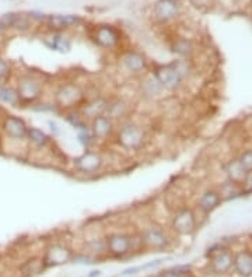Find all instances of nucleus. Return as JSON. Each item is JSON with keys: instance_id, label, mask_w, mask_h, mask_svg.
<instances>
[{"instance_id": "4", "label": "nucleus", "mask_w": 252, "mask_h": 277, "mask_svg": "<svg viewBox=\"0 0 252 277\" xmlns=\"http://www.w3.org/2000/svg\"><path fill=\"white\" fill-rule=\"evenodd\" d=\"M107 253L111 258L122 259L132 255L137 248H144L139 234H131L125 231H111L104 235Z\"/></svg>"}, {"instance_id": "10", "label": "nucleus", "mask_w": 252, "mask_h": 277, "mask_svg": "<svg viewBox=\"0 0 252 277\" xmlns=\"http://www.w3.org/2000/svg\"><path fill=\"white\" fill-rule=\"evenodd\" d=\"M184 12L181 0H154L150 9V16L157 25L175 23Z\"/></svg>"}, {"instance_id": "3", "label": "nucleus", "mask_w": 252, "mask_h": 277, "mask_svg": "<svg viewBox=\"0 0 252 277\" xmlns=\"http://www.w3.org/2000/svg\"><path fill=\"white\" fill-rule=\"evenodd\" d=\"M16 90L18 93L21 107H31L38 101H41L45 94V83L44 80L31 72L18 73L16 76Z\"/></svg>"}, {"instance_id": "31", "label": "nucleus", "mask_w": 252, "mask_h": 277, "mask_svg": "<svg viewBox=\"0 0 252 277\" xmlns=\"http://www.w3.org/2000/svg\"><path fill=\"white\" fill-rule=\"evenodd\" d=\"M76 136H77V142L80 143V146L83 147L84 150H90V148H96L97 142L93 136V133L90 130V125L84 129H80L76 132Z\"/></svg>"}, {"instance_id": "22", "label": "nucleus", "mask_w": 252, "mask_h": 277, "mask_svg": "<svg viewBox=\"0 0 252 277\" xmlns=\"http://www.w3.org/2000/svg\"><path fill=\"white\" fill-rule=\"evenodd\" d=\"M0 105L9 108H21V101L16 87L10 83L0 84Z\"/></svg>"}, {"instance_id": "25", "label": "nucleus", "mask_w": 252, "mask_h": 277, "mask_svg": "<svg viewBox=\"0 0 252 277\" xmlns=\"http://www.w3.org/2000/svg\"><path fill=\"white\" fill-rule=\"evenodd\" d=\"M35 24L28 18V16L24 12H17L16 13V18H14V23L12 27V33L16 34H30L33 30H34Z\"/></svg>"}, {"instance_id": "15", "label": "nucleus", "mask_w": 252, "mask_h": 277, "mask_svg": "<svg viewBox=\"0 0 252 277\" xmlns=\"http://www.w3.org/2000/svg\"><path fill=\"white\" fill-rule=\"evenodd\" d=\"M88 125H90V130L96 139L97 145L109 142L111 139H114V134L117 130V122L112 121L105 114L96 116L94 119L88 122Z\"/></svg>"}, {"instance_id": "37", "label": "nucleus", "mask_w": 252, "mask_h": 277, "mask_svg": "<svg viewBox=\"0 0 252 277\" xmlns=\"http://www.w3.org/2000/svg\"><path fill=\"white\" fill-rule=\"evenodd\" d=\"M186 273L188 272H185L184 270V267H174V269H171V270H167V272H164L161 277H186Z\"/></svg>"}, {"instance_id": "1", "label": "nucleus", "mask_w": 252, "mask_h": 277, "mask_svg": "<svg viewBox=\"0 0 252 277\" xmlns=\"http://www.w3.org/2000/svg\"><path fill=\"white\" fill-rule=\"evenodd\" d=\"M114 142L126 153H140L147 146L149 136L146 129L139 122L128 118L117 123Z\"/></svg>"}, {"instance_id": "40", "label": "nucleus", "mask_w": 252, "mask_h": 277, "mask_svg": "<svg viewBox=\"0 0 252 277\" xmlns=\"http://www.w3.org/2000/svg\"><path fill=\"white\" fill-rule=\"evenodd\" d=\"M101 275V272L100 270H94V272H91V275H88L87 277H98Z\"/></svg>"}, {"instance_id": "36", "label": "nucleus", "mask_w": 252, "mask_h": 277, "mask_svg": "<svg viewBox=\"0 0 252 277\" xmlns=\"http://www.w3.org/2000/svg\"><path fill=\"white\" fill-rule=\"evenodd\" d=\"M241 188H242V192L245 193L252 192V169L251 171H247L244 179L241 182Z\"/></svg>"}, {"instance_id": "28", "label": "nucleus", "mask_w": 252, "mask_h": 277, "mask_svg": "<svg viewBox=\"0 0 252 277\" xmlns=\"http://www.w3.org/2000/svg\"><path fill=\"white\" fill-rule=\"evenodd\" d=\"M44 269H45V266H44V262H42V258H31V259L25 261L20 267L23 275L27 277L39 275V273H42Z\"/></svg>"}, {"instance_id": "5", "label": "nucleus", "mask_w": 252, "mask_h": 277, "mask_svg": "<svg viewBox=\"0 0 252 277\" xmlns=\"http://www.w3.org/2000/svg\"><path fill=\"white\" fill-rule=\"evenodd\" d=\"M87 98L88 97L85 94L84 88L79 83L65 81L55 88L52 102L56 105L59 112H67L80 109Z\"/></svg>"}, {"instance_id": "9", "label": "nucleus", "mask_w": 252, "mask_h": 277, "mask_svg": "<svg viewBox=\"0 0 252 277\" xmlns=\"http://www.w3.org/2000/svg\"><path fill=\"white\" fill-rule=\"evenodd\" d=\"M30 125L23 116L14 114H3L0 118V133L3 139L10 143H24L27 145V133Z\"/></svg>"}, {"instance_id": "8", "label": "nucleus", "mask_w": 252, "mask_h": 277, "mask_svg": "<svg viewBox=\"0 0 252 277\" xmlns=\"http://www.w3.org/2000/svg\"><path fill=\"white\" fill-rule=\"evenodd\" d=\"M118 62L123 73L131 77H143L151 69L149 58L139 49H126L120 52Z\"/></svg>"}, {"instance_id": "11", "label": "nucleus", "mask_w": 252, "mask_h": 277, "mask_svg": "<svg viewBox=\"0 0 252 277\" xmlns=\"http://www.w3.org/2000/svg\"><path fill=\"white\" fill-rule=\"evenodd\" d=\"M139 235L143 242L144 248L158 251V252L168 249L172 244V240H171L167 229L157 223H150V224L144 226L142 231L139 232Z\"/></svg>"}, {"instance_id": "7", "label": "nucleus", "mask_w": 252, "mask_h": 277, "mask_svg": "<svg viewBox=\"0 0 252 277\" xmlns=\"http://www.w3.org/2000/svg\"><path fill=\"white\" fill-rule=\"evenodd\" d=\"M72 165L76 174L79 175L96 177L105 168V157L100 150H96V148L84 150L82 154L73 158Z\"/></svg>"}, {"instance_id": "32", "label": "nucleus", "mask_w": 252, "mask_h": 277, "mask_svg": "<svg viewBox=\"0 0 252 277\" xmlns=\"http://www.w3.org/2000/svg\"><path fill=\"white\" fill-rule=\"evenodd\" d=\"M14 76V66L9 59L0 55V84H7Z\"/></svg>"}, {"instance_id": "17", "label": "nucleus", "mask_w": 252, "mask_h": 277, "mask_svg": "<svg viewBox=\"0 0 252 277\" xmlns=\"http://www.w3.org/2000/svg\"><path fill=\"white\" fill-rule=\"evenodd\" d=\"M131 104L122 97H109L108 105L105 109V115L114 122H122L129 118Z\"/></svg>"}, {"instance_id": "12", "label": "nucleus", "mask_w": 252, "mask_h": 277, "mask_svg": "<svg viewBox=\"0 0 252 277\" xmlns=\"http://www.w3.org/2000/svg\"><path fill=\"white\" fill-rule=\"evenodd\" d=\"M196 227V214L191 207L181 206L171 216V229L177 235H189Z\"/></svg>"}, {"instance_id": "14", "label": "nucleus", "mask_w": 252, "mask_h": 277, "mask_svg": "<svg viewBox=\"0 0 252 277\" xmlns=\"http://www.w3.org/2000/svg\"><path fill=\"white\" fill-rule=\"evenodd\" d=\"M73 256H74V252L69 245L62 244V242H55V244H50L45 249V253L42 256V262H44L45 269H49V267H56V266H62L72 262Z\"/></svg>"}, {"instance_id": "16", "label": "nucleus", "mask_w": 252, "mask_h": 277, "mask_svg": "<svg viewBox=\"0 0 252 277\" xmlns=\"http://www.w3.org/2000/svg\"><path fill=\"white\" fill-rule=\"evenodd\" d=\"M109 97L105 96H96L91 98H87L84 101V104L80 107L79 112L82 114L84 119L87 122H90L91 119H94L96 116L104 115L105 109L108 105Z\"/></svg>"}, {"instance_id": "34", "label": "nucleus", "mask_w": 252, "mask_h": 277, "mask_svg": "<svg viewBox=\"0 0 252 277\" xmlns=\"http://www.w3.org/2000/svg\"><path fill=\"white\" fill-rule=\"evenodd\" d=\"M240 164L244 167L245 171H251L252 169V148H247L244 150L238 157Z\"/></svg>"}, {"instance_id": "38", "label": "nucleus", "mask_w": 252, "mask_h": 277, "mask_svg": "<svg viewBox=\"0 0 252 277\" xmlns=\"http://www.w3.org/2000/svg\"><path fill=\"white\" fill-rule=\"evenodd\" d=\"M189 1L192 3L196 9H206V7H209L213 3V0H189Z\"/></svg>"}, {"instance_id": "30", "label": "nucleus", "mask_w": 252, "mask_h": 277, "mask_svg": "<svg viewBox=\"0 0 252 277\" xmlns=\"http://www.w3.org/2000/svg\"><path fill=\"white\" fill-rule=\"evenodd\" d=\"M63 118H65V121L67 122L76 132L88 126V122L85 121L83 116H82V114L79 112V109H77V111L63 112Z\"/></svg>"}, {"instance_id": "6", "label": "nucleus", "mask_w": 252, "mask_h": 277, "mask_svg": "<svg viewBox=\"0 0 252 277\" xmlns=\"http://www.w3.org/2000/svg\"><path fill=\"white\" fill-rule=\"evenodd\" d=\"M90 39L94 45L104 50H115L120 47L123 34L117 25L109 23H100L90 30Z\"/></svg>"}, {"instance_id": "26", "label": "nucleus", "mask_w": 252, "mask_h": 277, "mask_svg": "<svg viewBox=\"0 0 252 277\" xmlns=\"http://www.w3.org/2000/svg\"><path fill=\"white\" fill-rule=\"evenodd\" d=\"M226 172H227L228 179L234 182V183H238V185L242 182L245 174H247V171L240 164L238 158H234V160L228 161L227 165H226Z\"/></svg>"}, {"instance_id": "33", "label": "nucleus", "mask_w": 252, "mask_h": 277, "mask_svg": "<svg viewBox=\"0 0 252 277\" xmlns=\"http://www.w3.org/2000/svg\"><path fill=\"white\" fill-rule=\"evenodd\" d=\"M30 111L33 112H39V114H53V112H58L59 114V109L56 108V105L53 102H42V101H38L35 104H33L31 107H28Z\"/></svg>"}, {"instance_id": "41", "label": "nucleus", "mask_w": 252, "mask_h": 277, "mask_svg": "<svg viewBox=\"0 0 252 277\" xmlns=\"http://www.w3.org/2000/svg\"><path fill=\"white\" fill-rule=\"evenodd\" d=\"M1 44H3V38H0V48H1Z\"/></svg>"}, {"instance_id": "19", "label": "nucleus", "mask_w": 252, "mask_h": 277, "mask_svg": "<svg viewBox=\"0 0 252 277\" xmlns=\"http://www.w3.org/2000/svg\"><path fill=\"white\" fill-rule=\"evenodd\" d=\"M233 262H234L233 253L227 249H221V251H217L216 253L212 255L210 269L216 275H226L233 269Z\"/></svg>"}, {"instance_id": "2", "label": "nucleus", "mask_w": 252, "mask_h": 277, "mask_svg": "<svg viewBox=\"0 0 252 277\" xmlns=\"http://www.w3.org/2000/svg\"><path fill=\"white\" fill-rule=\"evenodd\" d=\"M188 72V65L184 59L172 61L169 63H157L151 65L150 73L154 76L157 81L164 91H177L180 88Z\"/></svg>"}, {"instance_id": "23", "label": "nucleus", "mask_w": 252, "mask_h": 277, "mask_svg": "<svg viewBox=\"0 0 252 277\" xmlns=\"http://www.w3.org/2000/svg\"><path fill=\"white\" fill-rule=\"evenodd\" d=\"M140 91L147 98H156V97L161 96L163 93H166L150 72L144 74L143 77H140Z\"/></svg>"}, {"instance_id": "13", "label": "nucleus", "mask_w": 252, "mask_h": 277, "mask_svg": "<svg viewBox=\"0 0 252 277\" xmlns=\"http://www.w3.org/2000/svg\"><path fill=\"white\" fill-rule=\"evenodd\" d=\"M85 23L79 14H48L44 25L48 33H66L72 28H79Z\"/></svg>"}, {"instance_id": "35", "label": "nucleus", "mask_w": 252, "mask_h": 277, "mask_svg": "<svg viewBox=\"0 0 252 277\" xmlns=\"http://www.w3.org/2000/svg\"><path fill=\"white\" fill-rule=\"evenodd\" d=\"M25 14L28 16V18L34 23V24H44V21H45V18H47V16L48 14H45L44 12H39V10H28V12H25Z\"/></svg>"}, {"instance_id": "42", "label": "nucleus", "mask_w": 252, "mask_h": 277, "mask_svg": "<svg viewBox=\"0 0 252 277\" xmlns=\"http://www.w3.org/2000/svg\"><path fill=\"white\" fill-rule=\"evenodd\" d=\"M1 115H3V114H1V108H0V118H1Z\"/></svg>"}, {"instance_id": "21", "label": "nucleus", "mask_w": 252, "mask_h": 277, "mask_svg": "<svg viewBox=\"0 0 252 277\" xmlns=\"http://www.w3.org/2000/svg\"><path fill=\"white\" fill-rule=\"evenodd\" d=\"M223 197L218 191H215V189H207L206 192H203L201 195L199 200H198V206L199 209L203 212V213H212L215 209H217L220 203H221Z\"/></svg>"}, {"instance_id": "18", "label": "nucleus", "mask_w": 252, "mask_h": 277, "mask_svg": "<svg viewBox=\"0 0 252 277\" xmlns=\"http://www.w3.org/2000/svg\"><path fill=\"white\" fill-rule=\"evenodd\" d=\"M27 145L34 150H48L53 145L52 137L45 130L36 126H30L27 133Z\"/></svg>"}, {"instance_id": "24", "label": "nucleus", "mask_w": 252, "mask_h": 277, "mask_svg": "<svg viewBox=\"0 0 252 277\" xmlns=\"http://www.w3.org/2000/svg\"><path fill=\"white\" fill-rule=\"evenodd\" d=\"M233 267L235 272L242 277L252 276V252L250 251H241L234 256Z\"/></svg>"}, {"instance_id": "27", "label": "nucleus", "mask_w": 252, "mask_h": 277, "mask_svg": "<svg viewBox=\"0 0 252 277\" xmlns=\"http://www.w3.org/2000/svg\"><path fill=\"white\" fill-rule=\"evenodd\" d=\"M85 252L93 255L94 258L102 256V255H108L107 253V245H105V238L104 237H96V238H90L85 241Z\"/></svg>"}, {"instance_id": "39", "label": "nucleus", "mask_w": 252, "mask_h": 277, "mask_svg": "<svg viewBox=\"0 0 252 277\" xmlns=\"http://www.w3.org/2000/svg\"><path fill=\"white\" fill-rule=\"evenodd\" d=\"M48 126H49V129H50V132L53 133V136H59L60 129H59V126H58V123H56V122L48 121Z\"/></svg>"}, {"instance_id": "29", "label": "nucleus", "mask_w": 252, "mask_h": 277, "mask_svg": "<svg viewBox=\"0 0 252 277\" xmlns=\"http://www.w3.org/2000/svg\"><path fill=\"white\" fill-rule=\"evenodd\" d=\"M171 49L177 56H180L181 59H185V58L191 56V53H192V44L186 38H177L172 42Z\"/></svg>"}, {"instance_id": "20", "label": "nucleus", "mask_w": 252, "mask_h": 277, "mask_svg": "<svg viewBox=\"0 0 252 277\" xmlns=\"http://www.w3.org/2000/svg\"><path fill=\"white\" fill-rule=\"evenodd\" d=\"M42 44L53 52L67 53L72 49V41L63 33H48V35L42 38Z\"/></svg>"}]
</instances>
